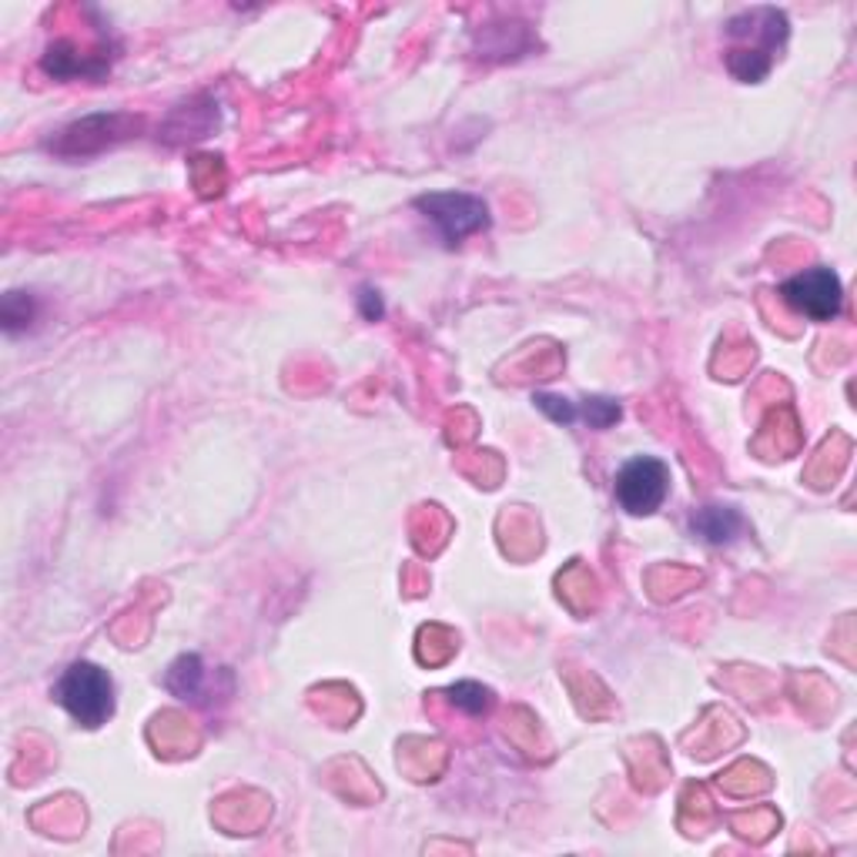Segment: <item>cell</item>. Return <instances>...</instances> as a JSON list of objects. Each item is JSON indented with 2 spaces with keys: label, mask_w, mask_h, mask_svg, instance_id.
Listing matches in <instances>:
<instances>
[{
  "label": "cell",
  "mask_w": 857,
  "mask_h": 857,
  "mask_svg": "<svg viewBox=\"0 0 857 857\" xmlns=\"http://www.w3.org/2000/svg\"><path fill=\"white\" fill-rule=\"evenodd\" d=\"M781 298L797 315H804L810 322H831L844 309V285H841L837 272H831L828 265H813V269L787 278L781 285Z\"/></svg>",
  "instance_id": "4"
},
{
  "label": "cell",
  "mask_w": 857,
  "mask_h": 857,
  "mask_svg": "<svg viewBox=\"0 0 857 857\" xmlns=\"http://www.w3.org/2000/svg\"><path fill=\"white\" fill-rule=\"evenodd\" d=\"M34 322V302H30V295L24 291H11L4 298V328L14 335L21 328H27Z\"/></svg>",
  "instance_id": "10"
},
{
  "label": "cell",
  "mask_w": 857,
  "mask_h": 857,
  "mask_svg": "<svg viewBox=\"0 0 857 857\" xmlns=\"http://www.w3.org/2000/svg\"><path fill=\"white\" fill-rule=\"evenodd\" d=\"M580 406V419L589 422L593 428H610L613 422H620L623 409L617 399H607V396H586L576 402Z\"/></svg>",
  "instance_id": "9"
},
{
  "label": "cell",
  "mask_w": 857,
  "mask_h": 857,
  "mask_svg": "<svg viewBox=\"0 0 857 857\" xmlns=\"http://www.w3.org/2000/svg\"><path fill=\"white\" fill-rule=\"evenodd\" d=\"M446 694L469 717H480V713H486L493 707V691L483 687V683H476V680H462V683H456V687H449Z\"/></svg>",
  "instance_id": "8"
},
{
  "label": "cell",
  "mask_w": 857,
  "mask_h": 857,
  "mask_svg": "<svg viewBox=\"0 0 857 857\" xmlns=\"http://www.w3.org/2000/svg\"><path fill=\"white\" fill-rule=\"evenodd\" d=\"M415 208L439 228V235L449 248L465 241L469 235H480L489 228V204L476 195H465V191L422 195V198H415Z\"/></svg>",
  "instance_id": "3"
},
{
  "label": "cell",
  "mask_w": 857,
  "mask_h": 857,
  "mask_svg": "<svg viewBox=\"0 0 857 857\" xmlns=\"http://www.w3.org/2000/svg\"><path fill=\"white\" fill-rule=\"evenodd\" d=\"M204 673H208L204 660L198 654H185V657H178L175 663L167 667L164 687L175 697H182V700H198L201 691H204Z\"/></svg>",
  "instance_id": "6"
},
{
  "label": "cell",
  "mask_w": 857,
  "mask_h": 857,
  "mask_svg": "<svg viewBox=\"0 0 857 857\" xmlns=\"http://www.w3.org/2000/svg\"><path fill=\"white\" fill-rule=\"evenodd\" d=\"M694 533H700L707 543H731L741 530H744V520L737 509H726V506H707L694 517Z\"/></svg>",
  "instance_id": "7"
},
{
  "label": "cell",
  "mask_w": 857,
  "mask_h": 857,
  "mask_svg": "<svg viewBox=\"0 0 857 857\" xmlns=\"http://www.w3.org/2000/svg\"><path fill=\"white\" fill-rule=\"evenodd\" d=\"M539 406V412H546L552 422H560V425H573L580 419V406L573 399H563V396H549V393H539L533 399Z\"/></svg>",
  "instance_id": "11"
},
{
  "label": "cell",
  "mask_w": 857,
  "mask_h": 857,
  "mask_svg": "<svg viewBox=\"0 0 857 857\" xmlns=\"http://www.w3.org/2000/svg\"><path fill=\"white\" fill-rule=\"evenodd\" d=\"M726 71L744 84H757L770 74L787 45V14L778 8H750L726 21Z\"/></svg>",
  "instance_id": "1"
},
{
  "label": "cell",
  "mask_w": 857,
  "mask_h": 857,
  "mask_svg": "<svg viewBox=\"0 0 857 857\" xmlns=\"http://www.w3.org/2000/svg\"><path fill=\"white\" fill-rule=\"evenodd\" d=\"M670 469L657 456H633L617 473V502L630 517H650L667 499Z\"/></svg>",
  "instance_id": "5"
},
{
  "label": "cell",
  "mask_w": 857,
  "mask_h": 857,
  "mask_svg": "<svg viewBox=\"0 0 857 857\" xmlns=\"http://www.w3.org/2000/svg\"><path fill=\"white\" fill-rule=\"evenodd\" d=\"M51 697L80 723L101 726L114 717V680L104 667L91 660H74L54 683Z\"/></svg>",
  "instance_id": "2"
},
{
  "label": "cell",
  "mask_w": 857,
  "mask_h": 857,
  "mask_svg": "<svg viewBox=\"0 0 857 857\" xmlns=\"http://www.w3.org/2000/svg\"><path fill=\"white\" fill-rule=\"evenodd\" d=\"M382 298H378V291H372V288H362V315L369 319V322H375V319H382Z\"/></svg>",
  "instance_id": "12"
}]
</instances>
